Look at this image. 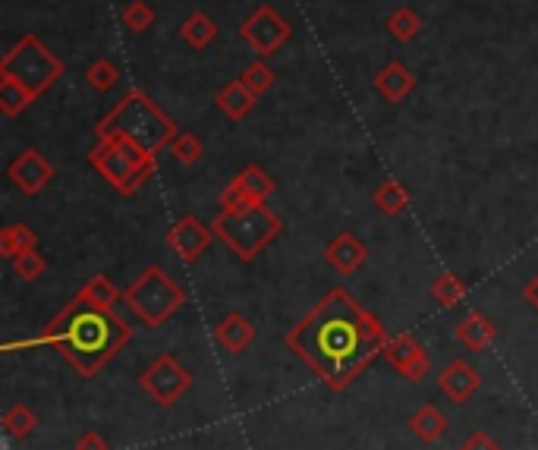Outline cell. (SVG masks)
Segmentation results:
<instances>
[{"label": "cell", "instance_id": "obj_23", "mask_svg": "<svg viewBox=\"0 0 538 450\" xmlns=\"http://www.w3.org/2000/svg\"><path fill=\"white\" fill-rule=\"evenodd\" d=\"M85 306H95V309H114V303L120 299V290L111 284V277L107 274H95L85 281V287L76 293Z\"/></svg>", "mask_w": 538, "mask_h": 450}, {"label": "cell", "instance_id": "obj_4", "mask_svg": "<svg viewBox=\"0 0 538 450\" xmlns=\"http://www.w3.org/2000/svg\"><path fill=\"white\" fill-rule=\"evenodd\" d=\"M89 164L123 196H133L155 174L158 158L145 145L126 139L120 133H107L89 152Z\"/></svg>", "mask_w": 538, "mask_h": 450}, {"label": "cell", "instance_id": "obj_7", "mask_svg": "<svg viewBox=\"0 0 538 450\" xmlns=\"http://www.w3.org/2000/svg\"><path fill=\"white\" fill-rule=\"evenodd\" d=\"M123 299L148 328H161L164 321L186 303L189 293L161 265H152L136 277L133 287H126Z\"/></svg>", "mask_w": 538, "mask_h": 450}, {"label": "cell", "instance_id": "obj_6", "mask_svg": "<svg viewBox=\"0 0 538 450\" xmlns=\"http://www.w3.org/2000/svg\"><path fill=\"white\" fill-rule=\"evenodd\" d=\"M63 70H67V63H63L35 32H26L4 57H0V76H10L19 85H26L35 98L45 95L63 76Z\"/></svg>", "mask_w": 538, "mask_h": 450}, {"label": "cell", "instance_id": "obj_29", "mask_svg": "<svg viewBox=\"0 0 538 450\" xmlns=\"http://www.w3.org/2000/svg\"><path fill=\"white\" fill-rule=\"evenodd\" d=\"M469 293V287L463 284V277H457V274H441V277H435V284H432V296H435V303L438 306H444V309H450V306H457L460 299Z\"/></svg>", "mask_w": 538, "mask_h": 450}, {"label": "cell", "instance_id": "obj_34", "mask_svg": "<svg viewBox=\"0 0 538 450\" xmlns=\"http://www.w3.org/2000/svg\"><path fill=\"white\" fill-rule=\"evenodd\" d=\"M460 450H501V447H498V441H494L488 432H472V435L463 441Z\"/></svg>", "mask_w": 538, "mask_h": 450}, {"label": "cell", "instance_id": "obj_21", "mask_svg": "<svg viewBox=\"0 0 538 450\" xmlns=\"http://www.w3.org/2000/svg\"><path fill=\"white\" fill-rule=\"evenodd\" d=\"M410 428L416 432V438H419V441L432 444V441H438V438L447 432V416L438 410L435 403H425V406H419V410L413 413Z\"/></svg>", "mask_w": 538, "mask_h": 450}, {"label": "cell", "instance_id": "obj_1", "mask_svg": "<svg viewBox=\"0 0 538 450\" xmlns=\"http://www.w3.org/2000/svg\"><path fill=\"white\" fill-rule=\"evenodd\" d=\"M384 344V325L343 287H334L287 334V347L334 391H343L369 369V362L384 353Z\"/></svg>", "mask_w": 538, "mask_h": 450}, {"label": "cell", "instance_id": "obj_27", "mask_svg": "<svg viewBox=\"0 0 538 450\" xmlns=\"http://www.w3.org/2000/svg\"><path fill=\"white\" fill-rule=\"evenodd\" d=\"M0 422H4V428H7V435H10V438H26V435H32L35 428H38V416L29 410L26 403H13V406H7L4 416H0Z\"/></svg>", "mask_w": 538, "mask_h": 450}, {"label": "cell", "instance_id": "obj_15", "mask_svg": "<svg viewBox=\"0 0 538 450\" xmlns=\"http://www.w3.org/2000/svg\"><path fill=\"white\" fill-rule=\"evenodd\" d=\"M438 384H441V391H444L450 400H454V403H466L472 394L479 391L482 378H479V372L472 369L466 359H454V362H450V366L441 372Z\"/></svg>", "mask_w": 538, "mask_h": 450}, {"label": "cell", "instance_id": "obj_9", "mask_svg": "<svg viewBox=\"0 0 538 450\" xmlns=\"http://www.w3.org/2000/svg\"><path fill=\"white\" fill-rule=\"evenodd\" d=\"M139 384H142V391L152 397L155 403L170 406V403H177V400L189 391L192 375L180 366L174 356L164 353V356H158L152 366L142 372Z\"/></svg>", "mask_w": 538, "mask_h": 450}, {"label": "cell", "instance_id": "obj_5", "mask_svg": "<svg viewBox=\"0 0 538 450\" xmlns=\"http://www.w3.org/2000/svg\"><path fill=\"white\" fill-rule=\"evenodd\" d=\"M214 237H218L230 252H236V259L252 262L258 252H262L277 233L284 230V221L265 205H249V208H221L218 218L211 221Z\"/></svg>", "mask_w": 538, "mask_h": 450}, {"label": "cell", "instance_id": "obj_32", "mask_svg": "<svg viewBox=\"0 0 538 450\" xmlns=\"http://www.w3.org/2000/svg\"><path fill=\"white\" fill-rule=\"evenodd\" d=\"M120 19H123V26L129 29V32H145V29H152L155 26V10L145 4V0H129V4L120 10Z\"/></svg>", "mask_w": 538, "mask_h": 450}, {"label": "cell", "instance_id": "obj_10", "mask_svg": "<svg viewBox=\"0 0 538 450\" xmlns=\"http://www.w3.org/2000/svg\"><path fill=\"white\" fill-rule=\"evenodd\" d=\"M7 177L13 180V186L19 192H26V196H38V192L54 180V164L41 155L38 148H26V152H19L10 161Z\"/></svg>", "mask_w": 538, "mask_h": 450}, {"label": "cell", "instance_id": "obj_30", "mask_svg": "<svg viewBox=\"0 0 538 450\" xmlns=\"http://www.w3.org/2000/svg\"><path fill=\"white\" fill-rule=\"evenodd\" d=\"M240 79H243V85L246 89L258 98V95H265V92H271V85L277 82V73L268 67L265 60H252L249 67L240 73Z\"/></svg>", "mask_w": 538, "mask_h": 450}, {"label": "cell", "instance_id": "obj_31", "mask_svg": "<svg viewBox=\"0 0 538 450\" xmlns=\"http://www.w3.org/2000/svg\"><path fill=\"white\" fill-rule=\"evenodd\" d=\"M170 155H174L177 164L183 167H192V164H199L202 155H205V145L196 133H180L174 142H170Z\"/></svg>", "mask_w": 538, "mask_h": 450}, {"label": "cell", "instance_id": "obj_33", "mask_svg": "<svg viewBox=\"0 0 538 450\" xmlns=\"http://www.w3.org/2000/svg\"><path fill=\"white\" fill-rule=\"evenodd\" d=\"M45 268H48V262L41 259L38 249H26L13 259V271H16V277H23V281H38V277L45 274Z\"/></svg>", "mask_w": 538, "mask_h": 450}, {"label": "cell", "instance_id": "obj_12", "mask_svg": "<svg viewBox=\"0 0 538 450\" xmlns=\"http://www.w3.org/2000/svg\"><path fill=\"white\" fill-rule=\"evenodd\" d=\"M214 240L211 224H202L196 214H183V218L167 230V246L174 249L183 262H196L202 252H208Z\"/></svg>", "mask_w": 538, "mask_h": 450}, {"label": "cell", "instance_id": "obj_26", "mask_svg": "<svg viewBox=\"0 0 538 450\" xmlns=\"http://www.w3.org/2000/svg\"><path fill=\"white\" fill-rule=\"evenodd\" d=\"M35 246H38V233L26 224H10V227H4V233H0V255L10 262L19 252L35 249Z\"/></svg>", "mask_w": 538, "mask_h": 450}, {"label": "cell", "instance_id": "obj_24", "mask_svg": "<svg viewBox=\"0 0 538 450\" xmlns=\"http://www.w3.org/2000/svg\"><path fill=\"white\" fill-rule=\"evenodd\" d=\"M35 101L38 98L26 89V85H19L10 76H0V114L4 117H19Z\"/></svg>", "mask_w": 538, "mask_h": 450}, {"label": "cell", "instance_id": "obj_11", "mask_svg": "<svg viewBox=\"0 0 538 450\" xmlns=\"http://www.w3.org/2000/svg\"><path fill=\"white\" fill-rule=\"evenodd\" d=\"M391 366L410 381H422L432 369V359L422 350V344L413 337V334H397V337H387L384 344V353H381Z\"/></svg>", "mask_w": 538, "mask_h": 450}, {"label": "cell", "instance_id": "obj_8", "mask_svg": "<svg viewBox=\"0 0 538 450\" xmlns=\"http://www.w3.org/2000/svg\"><path fill=\"white\" fill-rule=\"evenodd\" d=\"M236 35H240L243 45H249L258 57H271L293 38V26L284 13H277L271 4H262L252 10V16L243 19V26Z\"/></svg>", "mask_w": 538, "mask_h": 450}, {"label": "cell", "instance_id": "obj_19", "mask_svg": "<svg viewBox=\"0 0 538 450\" xmlns=\"http://www.w3.org/2000/svg\"><path fill=\"white\" fill-rule=\"evenodd\" d=\"M180 38L186 41L189 48H196V51H205L208 45H214V38H218V23L208 16V13H192L183 19V26H180Z\"/></svg>", "mask_w": 538, "mask_h": 450}, {"label": "cell", "instance_id": "obj_28", "mask_svg": "<svg viewBox=\"0 0 538 450\" xmlns=\"http://www.w3.org/2000/svg\"><path fill=\"white\" fill-rule=\"evenodd\" d=\"M85 82H89L95 92L104 95V92H111L114 85L120 82V67H117L111 57H98L92 67L85 70Z\"/></svg>", "mask_w": 538, "mask_h": 450}, {"label": "cell", "instance_id": "obj_3", "mask_svg": "<svg viewBox=\"0 0 538 450\" xmlns=\"http://www.w3.org/2000/svg\"><path fill=\"white\" fill-rule=\"evenodd\" d=\"M107 133H120L126 139H133L139 145H145L148 152H161V148H170L180 133L177 123L170 120L161 107L152 101V95H145L142 89H129L111 111H107L98 123H95V136H107Z\"/></svg>", "mask_w": 538, "mask_h": 450}, {"label": "cell", "instance_id": "obj_35", "mask_svg": "<svg viewBox=\"0 0 538 450\" xmlns=\"http://www.w3.org/2000/svg\"><path fill=\"white\" fill-rule=\"evenodd\" d=\"M73 450H107V441L98 435V432H82L76 438V447Z\"/></svg>", "mask_w": 538, "mask_h": 450}, {"label": "cell", "instance_id": "obj_13", "mask_svg": "<svg viewBox=\"0 0 538 450\" xmlns=\"http://www.w3.org/2000/svg\"><path fill=\"white\" fill-rule=\"evenodd\" d=\"M375 92L387 101V104H400L416 92V76L410 67H403L400 60L384 63L375 76Z\"/></svg>", "mask_w": 538, "mask_h": 450}, {"label": "cell", "instance_id": "obj_16", "mask_svg": "<svg viewBox=\"0 0 538 450\" xmlns=\"http://www.w3.org/2000/svg\"><path fill=\"white\" fill-rule=\"evenodd\" d=\"M252 340H255V328H252V321L240 312H230L227 318L218 321V328H214V344L227 353H243Z\"/></svg>", "mask_w": 538, "mask_h": 450}, {"label": "cell", "instance_id": "obj_2", "mask_svg": "<svg viewBox=\"0 0 538 450\" xmlns=\"http://www.w3.org/2000/svg\"><path fill=\"white\" fill-rule=\"evenodd\" d=\"M133 337V328L114 312V309H95L85 306L79 296H73L67 309H63L51 325L41 331L32 340H19L13 347H57L63 353V359L82 375L92 378L101 372V366L114 359V353H120V347L129 344Z\"/></svg>", "mask_w": 538, "mask_h": 450}, {"label": "cell", "instance_id": "obj_25", "mask_svg": "<svg viewBox=\"0 0 538 450\" xmlns=\"http://www.w3.org/2000/svg\"><path fill=\"white\" fill-rule=\"evenodd\" d=\"M387 32H391L394 41L400 45H410V41L422 32V16L413 10V7H397L391 16H387Z\"/></svg>", "mask_w": 538, "mask_h": 450}, {"label": "cell", "instance_id": "obj_14", "mask_svg": "<svg viewBox=\"0 0 538 450\" xmlns=\"http://www.w3.org/2000/svg\"><path fill=\"white\" fill-rule=\"evenodd\" d=\"M325 259L334 271L353 274L365 265V259H369V246H365L356 233H337L325 249Z\"/></svg>", "mask_w": 538, "mask_h": 450}, {"label": "cell", "instance_id": "obj_22", "mask_svg": "<svg viewBox=\"0 0 538 450\" xmlns=\"http://www.w3.org/2000/svg\"><path fill=\"white\" fill-rule=\"evenodd\" d=\"M410 189H406L400 180H384L375 192H372V202L378 211L391 214V218H397V214H403L406 208H410Z\"/></svg>", "mask_w": 538, "mask_h": 450}, {"label": "cell", "instance_id": "obj_20", "mask_svg": "<svg viewBox=\"0 0 538 450\" xmlns=\"http://www.w3.org/2000/svg\"><path fill=\"white\" fill-rule=\"evenodd\" d=\"M233 183L240 186L243 192H246V199L249 202H265V199H271L274 196V180L268 177V170L265 167H258V164H249V167H243L240 174L233 177Z\"/></svg>", "mask_w": 538, "mask_h": 450}, {"label": "cell", "instance_id": "obj_36", "mask_svg": "<svg viewBox=\"0 0 538 450\" xmlns=\"http://www.w3.org/2000/svg\"><path fill=\"white\" fill-rule=\"evenodd\" d=\"M523 296H526V299H529V303H532V306L538 309V274H535V277H532V281L526 284V290H523Z\"/></svg>", "mask_w": 538, "mask_h": 450}, {"label": "cell", "instance_id": "obj_18", "mask_svg": "<svg viewBox=\"0 0 538 450\" xmlns=\"http://www.w3.org/2000/svg\"><path fill=\"white\" fill-rule=\"evenodd\" d=\"M214 101H218V111H221L227 120H233V123L243 120V117H249L252 107H255V95L246 89L243 79H230Z\"/></svg>", "mask_w": 538, "mask_h": 450}, {"label": "cell", "instance_id": "obj_17", "mask_svg": "<svg viewBox=\"0 0 538 450\" xmlns=\"http://www.w3.org/2000/svg\"><path fill=\"white\" fill-rule=\"evenodd\" d=\"M494 337H498V328H494V321L482 312H469L457 325V340L476 353L488 350L494 344Z\"/></svg>", "mask_w": 538, "mask_h": 450}]
</instances>
